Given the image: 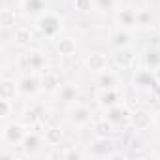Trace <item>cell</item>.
<instances>
[{
  "mask_svg": "<svg viewBox=\"0 0 160 160\" xmlns=\"http://www.w3.org/2000/svg\"><path fill=\"white\" fill-rule=\"evenodd\" d=\"M38 28L45 38H57L58 32L62 30V21L57 13H49L45 12L43 15L38 17Z\"/></svg>",
  "mask_w": 160,
  "mask_h": 160,
  "instance_id": "1",
  "label": "cell"
},
{
  "mask_svg": "<svg viewBox=\"0 0 160 160\" xmlns=\"http://www.w3.org/2000/svg\"><path fill=\"white\" fill-rule=\"evenodd\" d=\"M25 134H27V132H25V128H23L21 124L10 122V124H6V126H4L2 138H4V141H6V143H10V145H21V141H23Z\"/></svg>",
  "mask_w": 160,
  "mask_h": 160,
  "instance_id": "2",
  "label": "cell"
},
{
  "mask_svg": "<svg viewBox=\"0 0 160 160\" xmlns=\"http://www.w3.org/2000/svg\"><path fill=\"white\" fill-rule=\"evenodd\" d=\"M134 85L141 89H156L158 87V79L152 70H139L134 75Z\"/></svg>",
  "mask_w": 160,
  "mask_h": 160,
  "instance_id": "3",
  "label": "cell"
},
{
  "mask_svg": "<svg viewBox=\"0 0 160 160\" xmlns=\"http://www.w3.org/2000/svg\"><path fill=\"white\" fill-rule=\"evenodd\" d=\"M113 60H115V64L119 66V68H130V66H134V62H136V53L126 45V47H117V51H115V55H113Z\"/></svg>",
  "mask_w": 160,
  "mask_h": 160,
  "instance_id": "4",
  "label": "cell"
},
{
  "mask_svg": "<svg viewBox=\"0 0 160 160\" xmlns=\"http://www.w3.org/2000/svg\"><path fill=\"white\" fill-rule=\"evenodd\" d=\"M23 64L30 72H42L45 68V57L40 51H30V53L23 55Z\"/></svg>",
  "mask_w": 160,
  "mask_h": 160,
  "instance_id": "5",
  "label": "cell"
},
{
  "mask_svg": "<svg viewBox=\"0 0 160 160\" xmlns=\"http://www.w3.org/2000/svg\"><path fill=\"white\" fill-rule=\"evenodd\" d=\"M85 66L91 70V72H96V73H102L108 70V58L106 55L102 53H91L85 57Z\"/></svg>",
  "mask_w": 160,
  "mask_h": 160,
  "instance_id": "6",
  "label": "cell"
},
{
  "mask_svg": "<svg viewBox=\"0 0 160 160\" xmlns=\"http://www.w3.org/2000/svg\"><path fill=\"white\" fill-rule=\"evenodd\" d=\"M17 87H19L21 94L28 96V94H34L42 87V83H40V77H36V75H25L23 79L17 81Z\"/></svg>",
  "mask_w": 160,
  "mask_h": 160,
  "instance_id": "7",
  "label": "cell"
},
{
  "mask_svg": "<svg viewBox=\"0 0 160 160\" xmlns=\"http://www.w3.org/2000/svg\"><path fill=\"white\" fill-rule=\"evenodd\" d=\"M40 83H42V89L45 91H57L60 89V75L53 70H42Z\"/></svg>",
  "mask_w": 160,
  "mask_h": 160,
  "instance_id": "8",
  "label": "cell"
},
{
  "mask_svg": "<svg viewBox=\"0 0 160 160\" xmlns=\"http://www.w3.org/2000/svg\"><path fill=\"white\" fill-rule=\"evenodd\" d=\"M70 122L77 124V126H81V124H87L91 121V109L87 106H75L70 109V115H68Z\"/></svg>",
  "mask_w": 160,
  "mask_h": 160,
  "instance_id": "9",
  "label": "cell"
},
{
  "mask_svg": "<svg viewBox=\"0 0 160 160\" xmlns=\"http://www.w3.org/2000/svg\"><path fill=\"white\" fill-rule=\"evenodd\" d=\"M106 119H108L113 126H119V124H124V122H126L128 115H126V109H124L121 104H117V106H111V108L106 109Z\"/></svg>",
  "mask_w": 160,
  "mask_h": 160,
  "instance_id": "10",
  "label": "cell"
},
{
  "mask_svg": "<svg viewBox=\"0 0 160 160\" xmlns=\"http://www.w3.org/2000/svg\"><path fill=\"white\" fill-rule=\"evenodd\" d=\"M98 104L106 109L111 106H117V104H121V94L115 89H102V92L98 94Z\"/></svg>",
  "mask_w": 160,
  "mask_h": 160,
  "instance_id": "11",
  "label": "cell"
},
{
  "mask_svg": "<svg viewBox=\"0 0 160 160\" xmlns=\"http://www.w3.org/2000/svg\"><path fill=\"white\" fill-rule=\"evenodd\" d=\"M23 10L30 15H43L47 10V0H23Z\"/></svg>",
  "mask_w": 160,
  "mask_h": 160,
  "instance_id": "12",
  "label": "cell"
},
{
  "mask_svg": "<svg viewBox=\"0 0 160 160\" xmlns=\"http://www.w3.org/2000/svg\"><path fill=\"white\" fill-rule=\"evenodd\" d=\"M151 122H152V117H151L149 111H143L141 109V111H136L132 115V124H134L136 130H147L151 126Z\"/></svg>",
  "mask_w": 160,
  "mask_h": 160,
  "instance_id": "13",
  "label": "cell"
},
{
  "mask_svg": "<svg viewBox=\"0 0 160 160\" xmlns=\"http://www.w3.org/2000/svg\"><path fill=\"white\" fill-rule=\"evenodd\" d=\"M111 149H113V143L108 138H98L92 143V154L94 156H106L108 158L111 154Z\"/></svg>",
  "mask_w": 160,
  "mask_h": 160,
  "instance_id": "14",
  "label": "cell"
},
{
  "mask_svg": "<svg viewBox=\"0 0 160 160\" xmlns=\"http://www.w3.org/2000/svg\"><path fill=\"white\" fill-rule=\"evenodd\" d=\"M57 51L64 57H72L77 51V43L72 38H58L57 40Z\"/></svg>",
  "mask_w": 160,
  "mask_h": 160,
  "instance_id": "15",
  "label": "cell"
},
{
  "mask_svg": "<svg viewBox=\"0 0 160 160\" xmlns=\"http://www.w3.org/2000/svg\"><path fill=\"white\" fill-rule=\"evenodd\" d=\"M15 92H19V87L13 79H4V81L0 83V98L12 100V98H15Z\"/></svg>",
  "mask_w": 160,
  "mask_h": 160,
  "instance_id": "16",
  "label": "cell"
},
{
  "mask_svg": "<svg viewBox=\"0 0 160 160\" xmlns=\"http://www.w3.org/2000/svg\"><path fill=\"white\" fill-rule=\"evenodd\" d=\"M117 19H119L121 27H134V25H138V12L130 10V8L121 10L119 15H117Z\"/></svg>",
  "mask_w": 160,
  "mask_h": 160,
  "instance_id": "17",
  "label": "cell"
},
{
  "mask_svg": "<svg viewBox=\"0 0 160 160\" xmlns=\"http://www.w3.org/2000/svg\"><path fill=\"white\" fill-rule=\"evenodd\" d=\"M40 136L38 134H34V132H27L25 134V138H23V141H21V145H23V149L27 151V152H36L38 149H40Z\"/></svg>",
  "mask_w": 160,
  "mask_h": 160,
  "instance_id": "18",
  "label": "cell"
},
{
  "mask_svg": "<svg viewBox=\"0 0 160 160\" xmlns=\"http://www.w3.org/2000/svg\"><path fill=\"white\" fill-rule=\"evenodd\" d=\"M13 42H15L17 45H21V47L28 45V43L32 42V32H30V28H27V27H17L15 32H13Z\"/></svg>",
  "mask_w": 160,
  "mask_h": 160,
  "instance_id": "19",
  "label": "cell"
},
{
  "mask_svg": "<svg viewBox=\"0 0 160 160\" xmlns=\"http://www.w3.org/2000/svg\"><path fill=\"white\" fill-rule=\"evenodd\" d=\"M145 66L147 70H156L160 66V49H149L145 53Z\"/></svg>",
  "mask_w": 160,
  "mask_h": 160,
  "instance_id": "20",
  "label": "cell"
},
{
  "mask_svg": "<svg viewBox=\"0 0 160 160\" xmlns=\"http://www.w3.org/2000/svg\"><path fill=\"white\" fill-rule=\"evenodd\" d=\"M98 85L102 87V89H115V85H117V77H115V73H111V72H102V73H98Z\"/></svg>",
  "mask_w": 160,
  "mask_h": 160,
  "instance_id": "21",
  "label": "cell"
},
{
  "mask_svg": "<svg viewBox=\"0 0 160 160\" xmlns=\"http://www.w3.org/2000/svg\"><path fill=\"white\" fill-rule=\"evenodd\" d=\"M58 96L62 102H73L77 98V87L75 85H62L58 89Z\"/></svg>",
  "mask_w": 160,
  "mask_h": 160,
  "instance_id": "22",
  "label": "cell"
},
{
  "mask_svg": "<svg viewBox=\"0 0 160 160\" xmlns=\"http://www.w3.org/2000/svg\"><path fill=\"white\" fill-rule=\"evenodd\" d=\"M60 139H62V130H60V128H57V126L47 128V132H45V141H47L49 145H58Z\"/></svg>",
  "mask_w": 160,
  "mask_h": 160,
  "instance_id": "23",
  "label": "cell"
},
{
  "mask_svg": "<svg viewBox=\"0 0 160 160\" xmlns=\"http://www.w3.org/2000/svg\"><path fill=\"white\" fill-rule=\"evenodd\" d=\"M94 132H96L98 138H106V136H109V134L113 132V124H111L108 119H104V121H100V122L94 126Z\"/></svg>",
  "mask_w": 160,
  "mask_h": 160,
  "instance_id": "24",
  "label": "cell"
},
{
  "mask_svg": "<svg viewBox=\"0 0 160 160\" xmlns=\"http://www.w3.org/2000/svg\"><path fill=\"white\" fill-rule=\"evenodd\" d=\"M130 43V34L126 30H117L113 34V45L115 47H126Z\"/></svg>",
  "mask_w": 160,
  "mask_h": 160,
  "instance_id": "25",
  "label": "cell"
},
{
  "mask_svg": "<svg viewBox=\"0 0 160 160\" xmlns=\"http://www.w3.org/2000/svg\"><path fill=\"white\" fill-rule=\"evenodd\" d=\"M10 113H12V100L2 98V100H0V117H2V119H8Z\"/></svg>",
  "mask_w": 160,
  "mask_h": 160,
  "instance_id": "26",
  "label": "cell"
},
{
  "mask_svg": "<svg viewBox=\"0 0 160 160\" xmlns=\"http://www.w3.org/2000/svg\"><path fill=\"white\" fill-rule=\"evenodd\" d=\"M94 4H96L98 10H102V12H109V10L115 8L117 0H94Z\"/></svg>",
  "mask_w": 160,
  "mask_h": 160,
  "instance_id": "27",
  "label": "cell"
},
{
  "mask_svg": "<svg viewBox=\"0 0 160 160\" xmlns=\"http://www.w3.org/2000/svg\"><path fill=\"white\" fill-rule=\"evenodd\" d=\"M92 2L94 0H73V8L79 12H89L92 8Z\"/></svg>",
  "mask_w": 160,
  "mask_h": 160,
  "instance_id": "28",
  "label": "cell"
},
{
  "mask_svg": "<svg viewBox=\"0 0 160 160\" xmlns=\"http://www.w3.org/2000/svg\"><path fill=\"white\" fill-rule=\"evenodd\" d=\"M151 12L149 10H141V12H138V25H151Z\"/></svg>",
  "mask_w": 160,
  "mask_h": 160,
  "instance_id": "29",
  "label": "cell"
},
{
  "mask_svg": "<svg viewBox=\"0 0 160 160\" xmlns=\"http://www.w3.org/2000/svg\"><path fill=\"white\" fill-rule=\"evenodd\" d=\"M12 19H13V17H12L10 10H4V12H2V25H4V27L12 25Z\"/></svg>",
  "mask_w": 160,
  "mask_h": 160,
  "instance_id": "30",
  "label": "cell"
},
{
  "mask_svg": "<svg viewBox=\"0 0 160 160\" xmlns=\"http://www.w3.org/2000/svg\"><path fill=\"white\" fill-rule=\"evenodd\" d=\"M64 158H81V154H79V152H75V151H68L66 154H62Z\"/></svg>",
  "mask_w": 160,
  "mask_h": 160,
  "instance_id": "31",
  "label": "cell"
},
{
  "mask_svg": "<svg viewBox=\"0 0 160 160\" xmlns=\"http://www.w3.org/2000/svg\"><path fill=\"white\" fill-rule=\"evenodd\" d=\"M154 75H156V79H158V85H160V66L154 70Z\"/></svg>",
  "mask_w": 160,
  "mask_h": 160,
  "instance_id": "32",
  "label": "cell"
},
{
  "mask_svg": "<svg viewBox=\"0 0 160 160\" xmlns=\"http://www.w3.org/2000/svg\"><path fill=\"white\" fill-rule=\"evenodd\" d=\"M156 121H158V126H160V115H158V119H156Z\"/></svg>",
  "mask_w": 160,
  "mask_h": 160,
  "instance_id": "33",
  "label": "cell"
}]
</instances>
